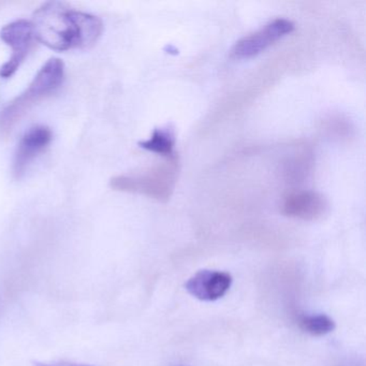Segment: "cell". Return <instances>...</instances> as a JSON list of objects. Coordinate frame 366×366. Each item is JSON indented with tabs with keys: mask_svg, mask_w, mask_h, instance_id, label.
I'll return each mask as SVG.
<instances>
[{
	"mask_svg": "<svg viewBox=\"0 0 366 366\" xmlns=\"http://www.w3.org/2000/svg\"><path fill=\"white\" fill-rule=\"evenodd\" d=\"M31 24L37 41L59 52L89 48L104 31L99 18L59 1L38 8Z\"/></svg>",
	"mask_w": 366,
	"mask_h": 366,
	"instance_id": "obj_1",
	"label": "cell"
},
{
	"mask_svg": "<svg viewBox=\"0 0 366 366\" xmlns=\"http://www.w3.org/2000/svg\"><path fill=\"white\" fill-rule=\"evenodd\" d=\"M64 79L65 65L63 61L59 59L46 61L29 87L0 111V134L8 136L35 104L46 99L61 87Z\"/></svg>",
	"mask_w": 366,
	"mask_h": 366,
	"instance_id": "obj_2",
	"label": "cell"
},
{
	"mask_svg": "<svg viewBox=\"0 0 366 366\" xmlns=\"http://www.w3.org/2000/svg\"><path fill=\"white\" fill-rule=\"evenodd\" d=\"M179 162L172 156L159 166L140 174L119 175L111 179V187L117 192L141 194L159 201L170 199L177 183Z\"/></svg>",
	"mask_w": 366,
	"mask_h": 366,
	"instance_id": "obj_3",
	"label": "cell"
},
{
	"mask_svg": "<svg viewBox=\"0 0 366 366\" xmlns=\"http://www.w3.org/2000/svg\"><path fill=\"white\" fill-rule=\"evenodd\" d=\"M0 38L11 48V56L0 68V76L9 79L20 69L38 41L33 24L26 20L14 21L4 26Z\"/></svg>",
	"mask_w": 366,
	"mask_h": 366,
	"instance_id": "obj_4",
	"label": "cell"
},
{
	"mask_svg": "<svg viewBox=\"0 0 366 366\" xmlns=\"http://www.w3.org/2000/svg\"><path fill=\"white\" fill-rule=\"evenodd\" d=\"M295 31V24L287 19L275 20L237 42L231 51L235 59H250L267 50L274 42Z\"/></svg>",
	"mask_w": 366,
	"mask_h": 366,
	"instance_id": "obj_5",
	"label": "cell"
},
{
	"mask_svg": "<svg viewBox=\"0 0 366 366\" xmlns=\"http://www.w3.org/2000/svg\"><path fill=\"white\" fill-rule=\"evenodd\" d=\"M52 132L46 126H34L23 134L16 147L12 166L16 179L25 174L29 164L44 152L52 142Z\"/></svg>",
	"mask_w": 366,
	"mask_h": 366,
	"instance_id": "obj_6",
	"label": "cell"
},
{
	"mask_svg": "<svg viewBox=\"0 0 366 366\" xmlns=\"http://www.w3.org/2000/svg\"><path fill=\"white\" fill-rule=\"evenodd\" d=\"M231 284L232 277L227 272L202 269L188 280L185 288L196 299L212 302L224 297Z\"/></svg>",
	"mask_w": 366,
	"mask_h": 366,
	"instance_id": "obj_7",
	"label": "cell"
},
{
	"mask_svg": "<svg viewBox=\"0 0 366 366\" xmlns=\"http://www.w3.org/2000/svg\"><path fill=\"white\" fill-rule=\"evenodd\" d=\"M327 209V201L322 194L312 190H299L284 199L282 212L288 217L315 220L322 217Z\"/></svg>",
	"mask_w": 366,
	"mask_h": 366,
	"instance_id": "obj_8",
	"label": "cell"
},
{
	"mask_svg": "<svg viewBox=\"0 0 366 366\" xmlns=\"http://www.w3.org/2000/svg\"><path fill=\"white\" fill-rule=\"evenodd\" d=\"M174 144V134L170 128H162V129L157 128L154 130L153 134L149 140L139 143L142 149L159 154V155L167 156V157L174 156V153H173Z\"/></svg>",
	"mask_w": 366,
	"mask_h": 366,
	"instance_id": "obj_9",
	"label": "cell"
},
{
	"mask_svg": "<svg viewBox=\"0 0 366 366\" xmlns=\"http://www.w3.org/2000/svg\"><path fill=\"white\" fill-rule=\"evenodd\" d=\"M300 327L312 335L322 336L331 333L335 329V322L327 315H314L302 317Z\"/></svg>",
	"mask_w": 366,
	"mask_h": 366,
	"instance_id": "obj_10",
	"label": "cell"
},
{
	"mask_svg": "<svg viewBox=\"0 0 366 366\" xmlns=\"http://www.w3.org/2000/svg\"><path fill=\"white\" fill-rule=\"evenodd\" d=\"M35 366H91L85 364L74 363V362L57 361L44 362V363H36Z\"/></svg>",
	"mask_w": 366,
	"mask_h": 366,
	"instance_id": "obj_11",
	"label": "cell"
}]
</instances>
